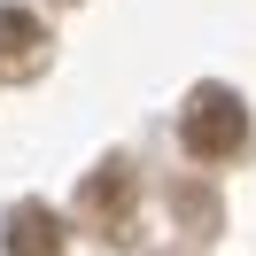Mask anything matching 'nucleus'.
I'll return each instance as SVG.
<instances>
[{
    "instance_id": "nucleus-4",
    "label": "nucleus",
    "mask_w": 256,
    "mask_h": 256,
    "mask_svg": "<svg viewBox=\"0 0 256 256\" xmlns=\"http://www.w3.org/2000/svg\"><path fill=\"white\" fill-rule=\"evenodd\" d=\"M8 256H62V218L47 202H16L8 210Z\"/></svg>"
},
{
    "instance_id": "nucleus-2",
    "label": "nucleus",
    "mask_w": 256,
    "mask_h": 256,
    "mask_svg": "<svg viewBox=\"0 0 256 256\" xmlns=\"http://www.w3.org/2000/svg\"><path fill=\"white\" fill-rule=\"evenodd\" d=\"M78 218L94 225L109 248H132V233H140V171H132L124 156H109V163L78 186Z\"/></svg>"
},
{
    "instance_id": "nucleus-5",
    "label": "nucleus",
    "mask_w": 256,
    "mask_h": 256,
    "mask_svg": "<svg viewBox=\"0 0 256 256\" xmlns=\"http://www.w3.org/2000/svg\"><path fill=\"white\" fill-rule=\"evenodd\" d=\"M178 218L210 233V225H218V202H210V194H194V186H178Z\"/></svg>"
},
{
    "instance_id": "nucleus-3",
    "label": "nucleus",
    "mask_w": 256,
    "mask_h": 256,
    "mask_svg": "<svg viewBox=\"0 0 256 256\" xmlns=\"http://www.w3.org/2000/svg\"><path fill=\"white\" fill-rule=\"evenodd\" d=\"M39 62H47V32H39V16L0 8V86H8V78H32Z\"/></svg>"
},
{
    "instance_id": "nucleus-1",
    "label": "nucleus",
    "mask_w": 256,
    "mask_h": 256,
    "mask_svg": "<svg viewBox=\"0 0 256 256\" xmlns=\"http://www.w3.org/2000/svg\"><path fill=\"white\" fill-rule=\"evenodd\" d=\"M178 140H186V156H202V163L240 156V148H248V109H240V94L233 86H194L186 116H178Z\"/></svg>"
}]
</instances>
